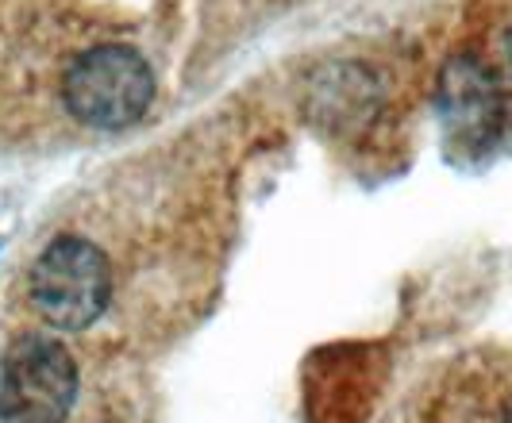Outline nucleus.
<instances>
[{
    "label": "nucleus",
    "mask_w": 512,
    "mask_h": 423,
    "mask_svg": "<svg viewBox=\"0 0 512 423\" xmlns=\"http://www.w3.org/2000/svg\"><path fill=\"white\" fill-rule=\"evenodd\" d=\"M509 62H512V27H509Z\"/></svg>",
    "instance_id": "0eeeda50"
},
{
    "label": "nucleus",
    "mask_w": 512,
    "mask_h": 423,
    "mask_svg": "<svg viewBox=\"0 0 512 423\" xmlns=\"http://www.w3.org/2000/svg\"><path fill=\"white\" fill-rule=\"evenodd\" d=\"M439 120L459 150H486L501 139L509 100L501 77L478 54H459L443 66L436 89Z\"/></svg>",
    "instance_id": "20e7f679"
},
{
    "label": "nucleus",
    "mask_w": 512,
    "mask_h": 423,
    "mask_svg": "<svg viewBox=\"0 0 512 423\" xmlns=\"http://www.w3.org/2000/svg\"><path fill=\"white\" fill-rule=\"evenodd\" d=\"M308 120L332 135H355L370 124L382 108V85L359 62L324 66L308 81Z\"/></svg>",
    "instance_id": "39448f33"
},
{
    "label": "nucleus",
    "mask_w": 512,
    "mask_h": 423,
    "mask_svg": "<svg viewBox=\"0 0 512 423\" xmlns=\"http://www.w3.org/2000/svg\"><path fill=\"white\" fill-rule=\"evenodd\" d=\"M31 304L35 312L58 331H85L101 320L112 297V270L108 258L89 239L58 235L35 258L31 277Z\"/></svg>",
    "instance_id": "f03ea898"
},
{
    "label": "nucleus",
    "mask_w": 512,
    "mask_h": 423,
    "mask_svg": "<svg viewBox=\"0 0 512 423\" xmlns=\"http://www.w3.org/2000/svg\"><path fill=\"white\" fill-rule=\"evenodd\" d=\"M154 74L139 50L104 43L77 54L62 77V104L77 124L97 131H124L147 116Z\"/></svg>",
    "instance_id": "f257e3e1"
},
{
    "label": "nucleus",
    "mask_w": 512,
    "mask_h": 423,
    "mask_svg": "<svg viewBox=\"0 0 512 423\" xmlns=\"http://www.w3.org/2000/svg\"><path fill=\"white\" fill-rule=\"evenodd\" d=\"M501 423H512V397L505 400V412H501Z\"/></svg>",
    "instance_id": "423d86ee"
},
{
    "label": "nucleus",
    "mask_w": 512,
    "mask_h": 423,
    "mask_svg": "<svg viewBox=\"0 0 512 423\" xmlns=\"http://www.w3.org/2000/svg\"><path fill=\"white\" fill-rule=\"evenodd\" d=\"M77 400V366L51 335H20L0 354V420L62 423Z\"/></svg>",
    "instance_id": "7ed1b4c3"
}]
</instances>
